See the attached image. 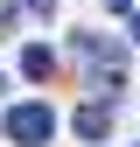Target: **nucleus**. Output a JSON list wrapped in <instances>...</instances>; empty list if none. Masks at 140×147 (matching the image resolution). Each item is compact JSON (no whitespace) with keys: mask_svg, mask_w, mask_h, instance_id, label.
Listing matches in <instances>:
<instances>
[{"mask_svg":"<svg viewBox=\"0 0 140 147\" xmlns=\"http://www.w3.org/2000/svg\"><path fill=\"white\" fill-rule=\"evenodd\" d=\"M70 49H77V63L91 70V84L105 91V98H112V91L126 84V49H119V42H105V35H91V28H77V35H70Z\"/></svg>","mask_w":140,"mask_h":147,"instance_id":"1","label":"nucleus"},{"mask_svg":"<svg viewBox=\"0 0 140 147\" xmlns=\"http://www.w3.org/2000/svg\"><path fill=\"white\" fill-rule=\"evenodd\" d=\"M21 7L35 14V21H49V14H56V0H21Z\"/></svg>","mask_w":140,"mask_h":147,"instance_id":"5","label":"nucleus"},{"mask_svg":"<svg viewBox=\"0 0 140 147\" xmlns=\"http://www.w3.org/2000/svg\"><path fill=\"white\" fill-rule=\"evenodd\" d=\"M0 133H7L14 147H42L49 133H56V105H49V98H21V105H7Z\"/></svg>","mask_w":140,"mask_h":147,"instance_id":"2","label":"nucleus"},{"mask_svg":"<svg viewBox=\"0 0 140 147\" xmlns=\"http://www.w3.org/2000/svg\"><path fill=\"white\" fill-rule=\"evenodd\" d=\"M49 70H56V56H49V42H28V49H21V77H35V84H42Z\"/></svg>","mask_w":140,"mask_h":147,"instance_id":"4","label":"nucleus"},{"mask_svg":"<svg viewBox=\"0 0 140 147\" xmlns=\"http://www.w3.org/2000/svg\"><path fill=\"white\" fill-rule=\"evenodd\" d=\"M70 126H77L84 140H105V133H112V105H98V98H91V105H77V119H70Z\"/></svg>","mask_w":140,"mask_h":147,"instance_id":"3","label":"nucleus"},{"mask_svg":"<svg viewBox=\"0 0 140 147\" xmlns=\"http://www.w3.org/2000/svg\"><path fill=\"white\" fill-rule=\"evenodd\" d=\"M133 42H140V21H133Z\"/></svg>","mask_w":140,"mask_h":147,"instance_id":"6","label":"nucleus"},{"mask_svg":"<svg viewBox=\"0 0 140 147\" xmlns=\"http://www.w3.org/2000/svg\"><path fill=\"white\" fill-rule=\"evenodd\" d=\"M0 84H7V77H0Z\"/></svg>","mask_w":140,"mask_h":147,"instance_id":"7","label":"nucleus"}]
</instances>
